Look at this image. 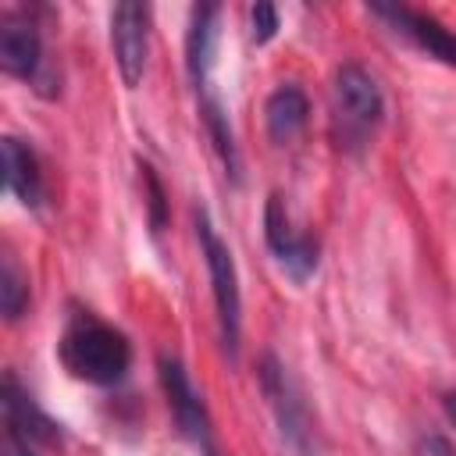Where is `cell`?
Returning a JSON list of instances; mask_svg holds the SVG:
<instances>
[{
    "label": "cell",
    "instance_id": "6",
    "mask_svg": "<svg viewBox=\"0 0 456 456\" xmlns=\"http://www.w3.org/2000/svg\"><path fill=\"white\" fill-rule=\"evenodd\" d=\"M264 235H267V246H271L274 260L285 267V274H289L292 281H306V278L317 271V242H314L310 235L292 232L289 210H285V203H281L278 192L267 196Z\"/></svg>",
    "mask_w": 456,
    "mask_h": 456
},
{
    "label": "cell",
    "instance_id": "15",
    "mask_svg": "<svg viewBox=\"0 0 456 456\" xmlns=\"http://www.w3.org/2000/svg\"><path fill=\"white\" fill-rule=\"evenodd\" d=\"M0 306H4L7 321H18L28 306V281L21 278V271L11 256H4V267H0Z\"/></svg>",
    "mask_w": 456,
    "mask_h": 456
},
{
    "label": "cell",
    "instance_id": "16",
    "mask_svg": "<svg viewBox=\"0 0 456 456\" xmlns=\"http://www.w3.org/2000/svg\"><path fill=\"white\" fill-rule=\"evenodd\" d=\"M249 25H253V39L256 43H271L278 32V7L274 4H253L249 7Z\"/></svg>",
    "mask_w": 456,
    "mask_h": 456
},
{
    "label": "cell",
    "instance_id": "11",
    "mask_svg": "<svg viewBox=\"0 0 456 456\" xmlns=\"http://www.w3.org/2000/svg\"><path fill=\"white\" fill-rule=\"evenodd\" d=\"M217 4H200L192 7V21H189V36H185V68L196 89L207 86L210 64H214V43H217Z\"/></svg>",
    "mask_w": 456,
    "mask_h": 456
},
{
    "label": "cell",
    "instance_id": "2",
    "mask_svg": "<svg viewBox=\"0 0 456 456\" xmlns=\"http://www.w3.org/2000/svg\"><path fill=\"white\" fill-rule=\"evenodd\" d=\"M385 114V100L370 71L360 64H342L331 82V135L342 150H363Z\"/></svg>",
    "mask_w": 456,
    "mask_h": 456
},
{
    "label": "cell",
    "instance_id": "19",
    "mask_svg": "<svg viewBox=\"0 0 456 456\" xmlns=\"http://www.w3.org/2000/svg\"><path fill=\"white\" fill-rule=\"evenodd\" d=\"M4 456H32V452H28V445H25V442H18V438H7V445H4Z\"/></svg>",
    "mask_w": 456,
    "mask_h": 456
},
{
    "label": "cell",
    "instance_id": "9",
    "mask_svg": "<svg viewBox=\"0 0 456 456\" xmlns=\"http://www.w3.org/2000/svg\"><path fill=\"white\" fill-rule=\"evenodd\" d=\"M157 367H160V385H164V392H167V403H171V413H175L178 428H182L192 442L207 445V442H210V417H207L203 399H200V392L192 388L185 367H182L175 356H160Z\"/></svg>",
    "mask_w": 456,
    "mask_h": 456
},
{
    "label": "cell",
    "instance_id": "10",
    "mask_svg": "<svg viewBox=\"0 0 456 456\" xmlns=\"http://www.w3.org/2000/svg\"><path fill=\"white\" fill-rule=\"evenodd\" d=\"M4 420H7V435L18 442H53L57 438V424L32 403V395L18 385L14 374L4 378Z\"/></svg>",
    "mask_w": 456,
    "mask_h": 456
},
{
    "label": "cell",
    "instance_id": "17",
    "mask_svg": "<svg viewBox=\"0 0 456 456\" xmlns=\"http://www.w3.org/2000/svg\"><path fill=\"white\" fill-rule=\"evenodd\" d=\"M142 178H146V189H150V224H153V232H160L164 228V189H160L153 167H146V164H142Z\"/></svg>",
    "mask_w": 456,
    "mask_h": 456
},
{
    "label": "cell",
    "instance_id": "20",
    "mask_svg": "<svg viewBox=\"0 0 456 456\" xmlns=\"http://www.w3.org/2000/svg\"><path fill=\"white\" fill-rule=\"evenodd\" d=\"M445 413H449V420L456 424V392H445Z\"/></svg>",
    "mask_w": 456,
    "mask_h": 456
},
{
    "label": "cell",
    "instance_id": "8",
    "mask_svg": "<svg viewBox=\"0 0 456 456\" xmlns=\"http://www.w3.org/2000/svg\"><path fill=\"white\" fill-rule=\"evenodd\" d=\"M370 11L378 18H385L399 36H406L413 46H420L428 57H438L442 64L456 68V36L445 32L435 18H428L413 7H403V4H370Z\"/></svg>",
    "mask_w": 456,
    "mask_h": 456
},
{
    "label": "cell",
    "instance_id": "21",
    "mask_svg": "<svg viewBox=\"0 0 456 456\" xmlns=\"http://www.w3.org/2000/svg\"><path fill=\"white\" fill-rule=\"evenodd\" d=\"M210 456H214V452H210Z\"/></svg>",
    "mask_w": 456,
    "mask_h": 456
},
{
    "label": "cell",
    "instance_id": "12",
    "mask_svg": "<svg viewBox=\"0 0 456 456\" xmlns=\"http://www.w3.org/2000/svg\"><path fill=\"white\" fill-rule=\"evenodd\" d=\"M0 157H4V178H7V189L18 196V203H25V207H39V200H43V175H39V160H36V153H32L21 139L7 135V139L0 142Z\"/></svg>",
    "mask_w": 456,
    "mask_h": 456
},
{
    "label": "cell",
    "instance_id": "13",
    "mask_svg": "<svg viewBox=\"0 0 456 456\" xmlns=\"http://www.w3.org/2000/svg\"><path fill=\"white\" fill-rule=\"evenodd\" d=\"M264 118H267V135L271 142L285 146L292 142L303 128H306V118H310V103H306V93L299 86H281L267 96V107H264Z\"/></svg>",
    "mask_w": 456,
    "mask_h": 456
},
{
    "label": "cell",
    "instance_id": "1",
    "mask_svg": "<svg viewBox=\"0 0 456 456\" xmlns=\"http://www.w3.org/2000/svg\"><path fill=\"white\" fill-rule=\"evenodd\" d=\"M57 353H61V363L68 367V374L78 381H89V385H118L132 363L128 338L118 328L93 317L89 310H75L68 317Z\"/></svg>",
    "mask_w": 456,
    "mask_h": 456
},
{
    "label": "cell",
    "instance_id": "3",
    "mask_svg": "<svg viewBox=\"0 0 456 456\" xmlns=\"http://www.w3.org/2000/svg\"><path fill=\"white\" fill-rule=\"evenodd\" d=\"M260 388L274 410V420H278L285 445L299 456H317V428H314L310 406H306L299 385L289 378V370L274 356L260 360Z\"/></svg>",
    "mask_w": 456,
    "mask_h": 456
},
{
    "label": "cell",
    "instance_id": "5",
    "mask_svg": "<svg viewBox=\"0 0 456 456\" xmlns=\"http://www.w3.org/2000/svg\"><path fill=\"white\" fill-rule=\"evenodd\" d=\"M110 46L121 71V82L132 89L139 86L146 71V50H150V7L146 4H118L110 11Z\"/></svg>",
    "mask_w": 456,
    "mask_h": 456
},
{
    "label": "cell",
    "instance_id": "4",
    "mask_svg": "<svg viewBox=\"0 0 456 456\" xmlns=\"http://www.w3.org/2000/svg\"><path fill=\"white\" fill-rule=\"evenodd\" d=\"M196 235L203 246V260L214 281V303H217V321H221V338L228 356L239 349V317H242V299H239V278H235V260L232 249L221 242V235L210 224L207 210H196Z\"/></svg>",
    "mask_w": 456,
    "mask_h": 456
},
{
    "label": "cell",
    "instance_id": "7",
    "mask_svg": "<svg viewBox=\"0 0 456 456\" xmlns=\"http://www.w3.org/2000/svg\"><path fill=\"white\" fill-rule=\"evenodd\" d=\"M0 68L21 82H39L43 43L28 14H18V11L0 14Z\"/></svg>",
    "mask_w": 456,
    "mask_h": 456
},
{
    "label": "cell",
    "instance_id": "14",
    "mask_svg": "<svg viewBox=\"0 0 456 456\" xmlns=\"http://www.w3.org/2000/svg\"><path fill=\"white\" fill-rule=\"evenodd\" d=\"M203 121H207V128H210V139H214V146H217V153H221L228 175L239 178V153H235V142H232V128H228L224 110H221V103H217L214 96L203 100Z\"/></svg>",
    "mask_w": 456,
    "mask_h": 456
},
{
    "label": "cell",
    "instance_id": "18",
    "mask_svg": "<svg viewBox=\"0 0 456 456\" xmlns=\"http://www.w3.org/2000/svg\"><path fill=\"white\" fill-rule=\"evenodd\" d=\"M417 456H456V449L445 435H424L417 442Z\"/></svg>",
    "mask_w": 456,
    "mask_h": 456
}]
</instances>
